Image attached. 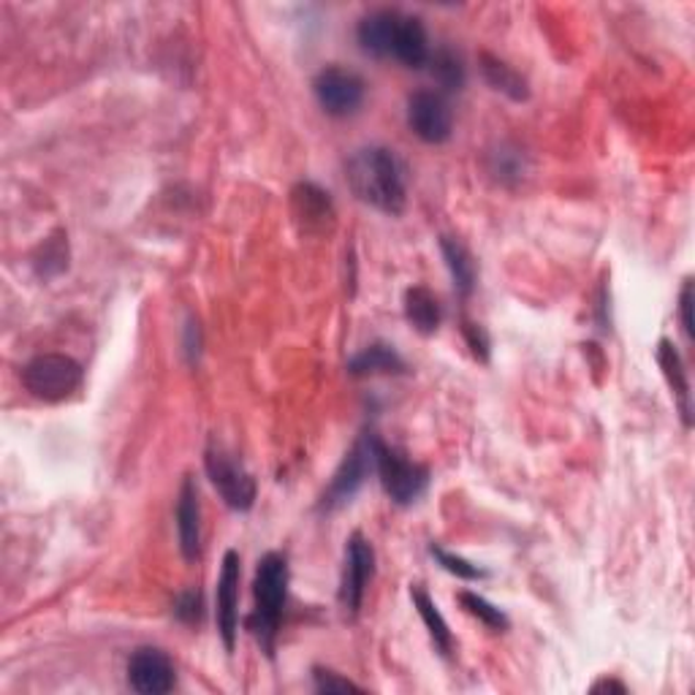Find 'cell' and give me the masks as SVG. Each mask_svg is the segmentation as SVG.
<instances>
[{
    "label": "cell",
    "mask_w": 695,
    "mask_h": 695,
    "mask_svg": "<svg viewBox=\"0 0 695 695\" xmlns=\"http://www.w3.org/2000/svg\"><path fill=\"white\" fill-rule=\"evenodd\" d=\"M348 186L356 199L375 206L383 215H400L405 210V166L386 147H365L348 160Z\"/></svg>",
    "instance_id": "cell-1"
},
{
    "label": "cell",
    "mask_w": 695,
    "mask_h": 695,
    "mask_svg": "<svg viewBox=\"0 0 695 695\" xmlns=\"http://www.w3.org/2000/svg\"><path fill=\"white\" fill-rule=\"evenodd\" d=\"M285 595H289V560L280 551H267L258 560L256 579H253V614L248 628L269 658L274 654Z\"/></svg>",
    "instance_id": "cell-2"
},
{
    "label": "cell",
    "mask_w": 695,
    "mask_h": 695,
    "mask_svg": "<svg viewBox=\"0 0 695 695\" xmlns=\"http://www.w3.org/2000/svg\"><path fill=\"white\" fill-rule=\"evenodd\" d=\"M370 451L372 464H375L378 475H381L383 492L392 497L397 505H413L424 495L429 484V470L424 464L413 462L397 448L383 444L378 435H370Z\"/></svg>",
    "instance_id": "cell-3"
},
{
    "label": "cell",
    "mask_w": 695,
    "mask_h": 695,
    "mask_svg": "<svg viewBox=\"0 0 695 695\" xmlns=\"http://www.w3.org/2000/svg\"><path fill=\"white\" fill-rule=\"evenodd\" d=\"M82 365L66 354H42L22 367V386L36 400L60 402L82 386Z\"/></svg>",
    "instance_id": "cell-4"
},
{
    "label": "cell",
    "mask_w": 695,
    "mask_h": 695,
    "mask_svg": "<svg viewBox=\"0 0 695 695\" xmlns=\"http://www.w3.org/2000/svg\"><path fill=\"white\" fill-rule=\"evenodd\" d=\"M375 576V549L361 533H354L346 547V565L340 579V606L350 619L359 617L367 584Z\"/></svg>",
    "instance_id": "cell-5"
},
{
    "label": "cell",
    "mask_w": 695,
    "mask_h": 695,
    "mask_svg": "<svg viewBox=\"0 0 695 695\" xmlns=\"http://www.w3.org/2000/svg\"><path fill=\"white\" fill-rule=\"evenodd\" d=\"M204 468L210 475L212 486L217 490V495L223 497V503L234 511H250L256 503V481L248 470L239 468L234 459H228V453L223 448L210 446L204 451Z\"/></svg>",
    "instance_id": "cell-6"
},
{
    "label": "cell",
    "mask_w": 695,
    "mask_h": 695,
    "mask_svg": "<svg viewBox=\"0 0 695 695\" xmlns=\"http://www.w3.org/2000/svg\"><path fill=\"white\" fill-rule=\"evenodd\" d=\"M313 93L321 109L332 117H348L365 101V79L343 66L321 68L313 82Z\"/></svg>",
    "instance_id": "cell-7"
},
{
    "label": "cell",
    "mask_w": 695,
    "mask_h": 695,
    "mask_svg": "<svg viewBox=\"0 0 695 695\" xmlns=\"http://www.w3.org/2000/svg\"><path fill=\"white\" fill-rule=\"evenodd\" d=\"M407 128L427 145H444L453 131L451 107L435 90H418L407 99Z\"/></svg>",
    "instance_id": "cell-8"
},
{
    "label": "cell",
    "mask_w": 695,
    "mask_h": 695,
    "mask_svg": "<svg viewBox=\"0 0 695 695\" xmlns=\"http://www.w3.org/2000/svg\"><path fill=\"white\" fill-rule=\"evenodd\" d=\"M372 468H375V464H372L370 440L365 438L346 453V459H343L340 468H337L335 479H332L329 490L321 497L318 511H326V514H329V511H337L346 503H350V497L361 490V484H365L367 473H370Z\"/></svg>",
    "instance_id": "cell-9"
},
{
    "label": "cell",
    "mask_w": 695,
    "mask_h": 695,
    "mask_svg": "<svg viewBox=\"0 0 695 695\" xmlns=\"http://www.w3.org/2000/svg\"><path fill=\"white\" fill-rule=\"evenodd\" d=\"M239 554L228 549L223 554L221 576H217V630L226 652H234L237 647V628H239Z\"/></svg>",
    "instance_id": "cell-10"
},
{
    "label": "cell",
    "mask_w": 695,
    "mask_h": 695,
    "mask_svg": "<svg viewBox=\"0 0 695 695\" xmlns=\"http://www.w3.org/2000/svg\"><path fill=\"white\" fill-rule=\"evenodd\" d=\"M128 682L142 695H164L177 685L169 654L155 647H139L128 660Z\"/></svg>",
    "instance_id": "cell-11"
},
{
    "label": "cell",
    "mask_w": 695,
    "mask_h": 695,
    "mask_svg": "<svg viewBox=\"0 0 695 695\" xmlns=\"http://www.w3.org/2000/svg\"><path fill=\"white\" fill-rule=\"evenodd\" d=\"M400 20L402 14L394 9L370 11V14L359 22V27H356V38H359L361 52H367V55L372 57H392Z\"/></svg>",
    "instance_id": "cell-12"
},
{
    "label": "cell",
    "mask_w": 695,
    "mask_h": 695,
    "mask_svg": "<svg viewBox=\"0 0 695 695\" xmlns=\"http://www.w3.org/2000/svg\"><path fill=\"white\" fill-rule=\"evenodd\" d=\"M177 536H180V549L186 560H197L201 551V505L197 481L188 475L180 486L177 497Z\"/></svg>",
    "instance_id": "cell-13"
},
{
    "label": "cell",
    "mask_w": 695,
    "mask_h": 695,
    "mask_svg": "<svg viewBox=\"0 0 695 695\" xmlns=\"http://www.w3.org/2000/svg\"><path fill=\"white\" fill-rule=\"evenodd\" d=\"M654 359H658L660 370H663L665 381H669L671 394L676 397V407H680V413H682V422H685V427H691L693 424L691 381H687V370H685V365H682L680 350H676L674 343L663 337V340L658 343V350H654Z\"/></svg>",
    "instance_id": "cell-14"
},
{
    "label": "cell",
    "mask_w": 695,
    "mask_h": 695,
    "mask_svg": "<svg viewBox=\"0 0 695 695\" xmlns=\"http://www.w3.org/2000/svg\"><path fill=\"white\" fill-rule=\"evenodd\" d=\"M291 197H294L291 199L294 201V215L304 223L307 232H313V228L321 232V228H326V223L335 221V204H332L324 188L313 186V182H299Z\"/></svg>",
    "instance_id": "cell-15"
},
{
    "label": "cell",
    "mask_w": 695,
    "mask_h": 695,
    "mask_svg": "<svg viewBox=\"0 0 695 695\" xmlns=\"http://www.w3.org/2000/svg\"><path fill=\"white\" fill-rule=\"evenodd\" d=\"M429 55H433V49H429L427 31H424L422 20H418V16L402 14L397 38H394V52H392L394 60H400L402 66H407V68H424L427 66Z\"/></svg>",
    "instance_id": "cell-16"
},
{
    "label": "cell",
    "mask_w": 695,
    "mask_h": 695,
    "mask_svg": "<svg viewBox=\"0 0 695 695\" xmlns=\"http://www.w3.org/2000/svg\"><path fill=\"white\" fill-rule=\"evenodd\" d=\"M405 318L418 335L429 337L444 324V307L427 285H413L405 291Z\"/></svg>",
    "instance_id": "cell-17"
},
{
    "label": "cell",
    "mask_w": 695,
    "mask_h": 695,
    "mask_svg": "<svg viewBox=\"0 0 695 695\" xmlns=\"http://www.w3.org/2000/svg\"><path fill=\"white\" fill-rule=\"evenodd\" d=\"M348 372L354 378H370V375H400L405 372V361L402 356L386 343H372L361 354H356L348 361Z\"/></svg>",
    "instance_id": "cell-18"
},
{
    "label": "cell",
    "mask_w": 695,
    "mask_h": 695,
    "mask_svg": "<svg viewBox=\"0 0 695 695\" xmlns=\"http://www.w3.org/2000/svg\"><path fill=\"white\" fill-rule=\"evenodd\" d=\"M479 63H481V74H484L486 82L492 85V90H497V93L508 96L511 101H527V99H530V88H527V79L522 77L519 71H514V68H511L508 63L500 60V57L492 55V52H481Z\"/></svg>",
    "instance_id": "cell-19"
},
{
    "label": "cell",
    "mask_w": 695,
    "mask_h": 695,
    "mask_svg": "<svg viewBox=\"0 0 695 695\" xmlns=\"http://www.w3.org/2000/svg\"><path fill=\"white\" fill-rule=\"evenodd\" d=\"M440 250H444L446 267L448 272H451L453 289H457L459 296L468 299L475 289V278H479L473 256H470V250L453 237H440Z\"/></svg>",
    "instance_id": "cell-20"
},
{
    "label": "cell",
    "mask_w": 695,
    "mask_h": 695,
    "mask_svg": "<svg viewBox=\"0 0 695 695\" xmlns=\"http://www.w3.org/2000/svg\"><path fill=\"white\" fill-rule=\"evenodd\" d=\"M411 597H413V606H416L418 617H422L424 625H427L429 639H433L435 649H438L444 658H448L453 649V636H451V630H448L444 614L438 612V606H435V601L427 595V590H424L422 584H413Z\"/></svg>",
    "instance_id": "cell-21"
},
{
    "label": "cell",
    "mask_w": 695,
    "mask_h": 695,
    "mask_svg": "<svg viewBox=\"0 0 695 695\" xmlns=\"http://www.w3.org/2000/svg\"><path fill=\"white\" fill-rule=\"evenodd\" d=\"M427 66H429V74H433L435 82H438L440 88L446 90V93H457V90L464 88V79H468V74H464V63H462V57L457 55V52H451V49L433 52L427 60Z\"/></svg>",
    "instance_id": "cell-22"
},
{
    "label": "cell",
    "mask_w": 695,
    "mask_h": 695,
    "mask_svg": "<svg viewBox=\"0 0 695 695\" xmlns=\"http://www.w3.org/2000/svg\"><path fill=\"white\" fill-rule=\"evenodd\" d=\"M457 601L462 603V608L470 614V617L481 619L486 628L508 630L511 623H508V617L503 614V608H497L495 603H490L486 597H481L479 593H470V590H462V593L457 595Z\"/></svg>",
    "instance_id": "cell-23"
},
{
    "label": "cell",
    "mask_w": 695,
    "mask_h": 695,
    "mask_svg": "<svg viewBox=\"0 0 695 695\" xmlns=\"http://www.w3.org/2000/svg\"><path fill=\"white\" fill-rule=\"evenodd\" d=\"M429 554L438 560V565L444 568V571H448L451 576H457V579H464V582H481V579L490 576L484 568L473 565V562L464 560V557L451 554V551H446L444 547H440V543H433V547H429Z\"/></svg>",
    "instance_id": "cell-24"
},
{
    "label": "cell",
    "mask_w": 695,
    "mask_h": 695,
    "mask_svg": "<svg viewBox=\"0 0 695 695\" xmlns=\"http://www.w3.org/2000/svg\"><path fill=\"white\" fill-rule=\"evenodd\" d=\"M68 250H66V243H63V234H57V237H52L47 245L42 248V261H38V274L42 278H52V274L63 272V269L68 267Z\"/></svg>",
    "instance_id": "cell-25"
},
{
    "label": "cell",
    "mask_w": 695,
    "mask_h": 695,
    "mask_svg": "<svg viewBox=\"0 0 695 695\" xmlns=\"http://www.w3.org/2000/svg\"><path fill=\"white\" fill-rule=\"evenodd\" d=\"M492 171L500 177L503 182L508 180H519L522 171H525V160H522L519 149H505L500 147L495 155H492Z\"/></svg>",
    "instance_id": "cell-26"
},
{
    "label": "cell",
    "mask_w": 695,
    "mask_h": 695,
    "mask_svg": "<svg viewBox=\"0 0 695 695\" xmlns=\"http://www.w3.org/2000/svg\"><path fill=\"white\" fill-rule=\"evenodd\" d=\"M201 614H204V603H201V593L197 590H188V593L177 595L175 601V617L182 619L188 625L201 623Z\"/></svg>",
    "instance_id": "cell-27"
},
{
    "label": "cell",
    "mask_w": 695,
    "mask_h": 695,
    "mask_svg": "<svg viewBox=\"0 0 695 695\" xmlns=\"http://www.w3.org/2000/svg\"><path fill=\"white\" fill-rule=\"evenodd\" d=\"M462 335L464 340H468V348L473 350V356L479 361H490V335L484 332V326L481 324H473V321L464 318L462 321Z\"/></svg>",
    "instance_id": "cell-28"
},
{
    "label": "cell",
    "mask_w": 695,
    "mask_h": 695,
    "mask_svg": "<svg viewBox=\"0 0 695 695\" xmlns=\"http://www.w3.org/2000/svg\"><path fill=\"white\" fill-rule=\"evenodd\" d=\"M313 682L318 693H346V691H361L356 682L346 680V676L335 674L329 669H313Z\"/></svg>",
    "instance_id": "cell-29"
},
{
    "label": "cell",
    "mask_w": 695,
    "mask_h": 695,
    "mask_svg": "<svg viewBox=\"0 0 695 695\" xmlns=\"http://www.w3.org/2000/svg\"><path fill=\"white\" fill-rule=\"evenodd\" d=\"M680 318H682V329H685L687 340H693V280L691 278H687L685 285H682Z\"/></svg>",
    "instance_id": "cell-30"
},
{
    "label": "cell",
    "mask_w": 695,
    "mask_h": 695,
    "mask_svg": "<svg viewBox=\"0 0 695 695\" xmlns=\"http://www.w3.org/2000/svg\"><path fill=\"white\" fill-rule=\"evenodd\" d=\"M186 350H188V359L197 361L199 359V350H201V332L199 324H188V340H186Z\"/></svg>",
    "instance_id": "cell-31"
},
{
    "label": "cell",
    "mask_w": 695,
    "mask_h": 695,
    "mask_svg": "<svg viewBox=\"0 0 695 695\" xmlns=\"http://www.w3.org/2000/svg\"><path fill=\"white\" fill-rule=\"evenodd\" d=\"M593 693H628V687L617 680H601L593 685Z\"/></svg>",
    "instance_id": "cell-32"
}]
</instances>
